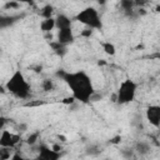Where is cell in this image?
<instances>
[{
  "label": "cell",
  "mask_w": 160,
  "mask_h": 160,
  "mask_svg": "<svg viewBox=\"0 0 160 160\" xmlns=\"http://www.w3.org/2000/svg\"><path fill=\"white\" fill-rule=\"evenodd\" d=\"M56 76L61 78V80H64L68 84V86L72 92V96L75 98V100L80 102L88 104L91 100L92 95L95 94L90 76L82 70L74 71V72L59 70L56 72Z\"/></svg>",
  "instance_id": "cell-1"
},
{
  "label": "cell",
  "mask_w": 160,
  "mask_h": 160,
  "mask_svg": "<svg viewBox=\"0 0 160 160\" xmlns=\"http://www.w3.org/2000/svg\"><path fill=\"white\" fill-rule=\"evenodd\" d=\"M5 89L18 99H28L31 92L30 84L25 79L21 70H15L5 84Z\"/></svg>",
  "instance_id": "cell-2"
},
{
  "label": "cell",
  "mask_w": 160,
  "mask_h": 160,
  "mask_svg": "<svg viewBox=\"0 0 160 160\" xmlns=\"http://www.w3.org/2000/svg\"><path fill=\"white\" fill-rule=\"evenodd\" d=\"M136 90H138V84L131 79H125L124 81H121L119 89L115 92L116 102L120 105L132 102L136 96Z\"/></svg>",
  "instance_id": "cell-3"
},
{
  "label": "cell",
  "mask_w": 160,
  "mask_h": 160,
  "mask_svg": "<svg viewBox=\"0 0 160 160\" xmlns=\"http://www.w3.org/2000/svg\"><path fill=\"white\" fill-rule=\"evenodd\" d=\"M75 19L90 29H101L102 28V21L100 19V15H99L98 10L92 6H88V8L82 9L75 16Z\"/></svg>",
  "instance_id": "cell-4"
},
{
  "label": "cell",
  "mask_w": 160,
  "mask_h": 160,
  "mask_svg": "<svg viewBox=\"0 0 160 160\" xmlns=\"http://www.w3.org/2000/svg\"><path fill=\"white\" fill-rule=\"evenodd\" d=\"M20 141V135L19 134H14L10 130H2L0 134V146H5V148H15Z\"/></svg>",
  "instance_id": "cell-5"
},
{
  "label": "cell",
  "mask_w": 160,
  "mask_h": 160,
  "mask_svg": "<svg viewBox=\"0 0 160 160\" xmlns=\"http://www.w3.org/2000/svg\"><path fill=\"white\" fill-rule=\"evenodd\" d=\"M146 120L155 128L160 126V106L159 105H150L146 109Z\"/></svg>",
  "instance_id": "cell-6"
},
{
  "label": "cell",
  "mask_w": 160,
  "mask_h": 160,
  "mask_svg": "<svg viewBox=\"0 0 160 160\" xmlns=\"http://www.w3.org/2000/svg\"><path fill=\"white\" fill-rule=\"evenodd\" d=\"M39 159H42V160H58L60 158V152L52 150L51 148L41 144L39 145Z\"/></svg>",
  "instance_id": "cell-7"
},
{
  "label": "cell",
  "mask_w": 160,
  "mask_h": 160,
  "mask_svg": "<svg viewBox=\"0 0 160 160\" xmlns=\"http://www.w3.org/2000/svg\"><path fill=\"white\" fill-rule=\"evenodd\" d=\"M75 40V36H74V32L71 30V28H66V29H60L58 31V41L64 44V45H69V44H72Z\"/></svg>",
  "instance_id": "cell-8"
},
{
  "label": "cell",
  "mask_w": 160,
  "mask_h": 160,
  "mask_svg": "<svg viewBox=\"0 0 160 160\" xmlns=\"http://www.w3.org/2000/svg\"><path fill=\"white\" fill-rule=\"evenodd\" d=\"M20 19H21L20 15H0V30L12 26Z\"/></svg>",
  "instance_id": "cell-9"
},
{
  "label": "cell",
  "mask_w": 160,
  "mask_h": 160,
  "mask_svg": "<svg viewBox=\"0 0 160 160\" xmlns=\"http://www.w3.org/2000/svg\"><path fill=\"white\" fill-rule=\"evenodd\" d=\"M120 6L124 10V12L130 16V18H136V10H135V5H134V0H120Z\"/></svg>",
  "instance_id": "cell-10"
},
{
  "label": "cell",
  "mask_w": 160,
  "mask_h": 160,
  "mask_svg": "<svg viewBox=\"0 0 160 160\" xmlns=\"http://www.w3.org/2000/svg\"><path fill=\"white\" fill-rule=\"evenodd\" d=\"M55 28L58 30L60 29H66V28H71V20L69 16H66L65 14H59L55 18Z\"/></svg>",
  "instance_id": "cell-11"
},
{
  "label": "cell",
  "mask_w": 160,
  "mask_h": 160,
  "mask_svg": "<svg viewBox=\"0 0 160 160\" xmlns=\"http://www.w3.org/2000/svg\"><path fill=\"white\" fill-rule=\"evenodd\" d=\"M50 48L52 49V51L58 55V56H60V58H62V56H65L66 55V52H68V49H66V45H64V44H61V42H59L58 40L56 41H50Z\"/></svg>",
  "instance_id": "cell-12"
},
{
  "label": "cell",
  "mask_w": 160,
  "mask_h": 160,
  "mask_svg": "<svg viewBox=\"0 0 160 160\" xmlns=\"http://www.w3.org/2000/svg\"><path fill=\"white\" fill-rule=\"evenodd\" d=\"M55 28V19L54 18H48V19H44L40 24V29L44 31V32H50L52 29Z\"/></svg>",
  "instance_id": "cell-13"
},
{
  "label": "cell",
  "mask_w": 160,
  "mask_h": 160,
  "mask_svg": "<svg viewBox=\"0 0 160 160\" xmlns=\"http://www.w3.org/2000/svg\"><path fill=\"white\" fill-rule=\"evenodd\" d=\"M135 151L138 154H140V155H146L150 151V145L148 142H145V141H139L135 145Z\"/></svg>",
  "instance_id": "cell-14"
},
{
  "label": "cell",
  "mask_w": 160,
  "mask_h": 160,
  "mask_svg": "<svg viewBox=\"0 0 160 160\" xmlns=\"http://www.w3.org/2000/svg\"><path fill=\"white\" fill-rule=\"evenodd\" d=\"M101 46H102V50H104L108 55H110V56L115 55V52H116V48H115L114 44L106 41V42H101Z\"/></svg>",
  "instance_id": "cell-15"
},
{
  "label": "cell",
  "mask_w": 160,
  "mask_h": 160,
  "mask_svg": "<svg viewBox=\"0 0 160 160\" xmlns=\"http://www.w3.org/2000/svg\"><path fill=\"white\" fill-rule=\"evenodd\" d=\"M52 12H54V8H52L50 4H48V5H45V6L41 9L40 15H41L44 19H48V18H52Z\"/></svg>",
  "instance_id": "cell-16"
},
{
  "label": "cell",
  "mask_w": 160,
  "mask_h": 160,
  "mask_svg": "<svg viewBox=\"0 0 160 160\" xmlns=\"http://www.w3.org/2000/svg\"><path fill=\"white\" fill-rule=\"evenodd\" d=\"M41 88H42V90L46 91V92L52 91V90H54V82H52V80H50V79H44L42 82H41Z\"/></svg>",
  "instance_id": "cell-17"
},
{
  "label": "cell",
  "mask_w": 160,
  "mask_h": 160,
  "mask_svg": "<svg viewBox=\"0 0 160 160\" xmlns=\"http://www.w3.org/2000/svg\"><path fill=\"white\" fill-rule=\"evenodd\" d=\"M39 135H40V132L39 131H35V132H31L29 136H28V139H26V144L28 145H35L36 144V141H38V139H39Z\"/></svg>",
  "instance_id": "cell-18"
},
{
  "label": "cell",
  "mask_w": 160,
  "mask_h": 160,
  "mask_svg": "<svg viewBox=\"0 0 160 160\" xmlns=\"http://www.w3.org/2000/svg\"><path fill=\"white\" fill-rule=\"evenodd\" d=\"M20 2H18V1H15V0H8L6 2H5V5H4V9L5 10H9V9H19L20 8Z\"/></svg>",
  "instance_id": "cell-19"
},
{
  "label": "cell",
  "mask_w": 160,
  "mask_h": 160,
  "mask_svg": "<svg viewBox=\"0 0 160 160\" xmlns=\"http://www.w3.org/2000/svg\"><path fill=\"white\" fill-rule=\"evenodd\" d=\"M10 148H5V146H0V159H10Z\"/></svg>",
  "instance_id": "cell-20"
},
{
  "label": "cell",
  "mask_w": 160,
  "mask_h": 160,
  "mask_svg": "<svg viewBox=\"0 0 160 160\" xmlns=\"http://www.w3.org/2000/svg\"><path fill=\"white\" fill-rule=\"evenodd\" d=\"M44 104H45V101H42V100H32V101L26 102L25 106L26 108H35V106H41Z\"/></svg>",
  "instance_id": "cell-21"
},
{
  "label": "cell",
  "mask_w": 160,
  "mask_h": 160,
  "mask_svg": "<svg viewBox=\"0 0 160 160\" xmlns=\"http://www.w3.org/2000/svg\"><path fill=\"white\" fill-rule=\"evenodd\" d=\"M149 2H150V0H134V5L138 8H144Z\"/></svg>",
  "instance_id": "cell-22"
},
{
  "label": "cell",
  "mask_w": 160,
  "mask_h": 160,
  "mask_svg": "<svg viewBox=\"0 0 160 160\" xmlns=\"http://www.w3.org/2000/svg\"><path fill=\"white\" fill-rule=\"evenodd\" d=\"M61 102H62V104H65V105H71V104H74V102H75V98H74V96L64 98V99L61 100Z\"/></svg>",
  "instance_id": "cell-23"
},
{
  "label": "cell",
  "mask_w": 160,
  "mask_h": 160,
  "mask_svg": "<svg viewBox=\"0 0 160 160\" xmlns=\"http://www.w3.org/2000/svg\"><path fill=\"white\" fill-rule=\"evenodd\" d=\"M80 35H81L82 38H90V36L92 35V29H90V28H88V29H85V30H82V31L80 32Z\"/></svg>",
  "instance_id": "cell-24"
},
{
  "label": "cell",
  "mask_w": 160,
  "mask_h": 160,
  "mask_svg": "<svg viewBox=\"0 0 160 160\" xmlns=\"http://www.w3.org/2000/svg\"><path fill=\"white\" fill-rule=\"evenodd\" d=\"M100 151H101V150L96 149L95 146H91V148H89V149H88V154H90V155H98Z\"/></svg>",
  "instance_id": "cell-25"
},
{
  "label": "cell",
  "mask_w": 160,
  "mask_h": 160,
  "mask_svg": "<svg viewBox=\"0 0 160 160\" xmlns=\"http://www.w3.org/2000/svg\"><path fill=\"white\" fill-rule=\"evenodd\" d=\"M120 141H121V135H116L112 139H110V142L111 144H119Z\"/></svg>",
  "instance_id": "cell-26"
},
{
  "label": "cell",
  "mask_w": 160,
  "mask_h": 160,
  "mask_svg": "<svg viewBox=\"0 0 160 160\" xmlns=\"http://www.w3.org/2000/svg\"><path fill=\"white\" fill-rule=\"evenodd\" d=\"M51 149L55 150V151H58V152H60V151L62 150V146H61L60 144H54V145L51 146Z\"/></svg>",
  "instance_id": "cell-27"
},
{
  "label": "cell",
  "mask_w": 160,
  "mask_h": 160,
  "mask_svg": "<svg viewBox=\"0 0 160 160\" xmlns=\"http://www.w3.org/2000/svg\"><path fill=\"white\" fill-rule=\"evenodd\" d=\"M5 124H6V118H4V116H0V130H2V129H4Z\"/></svg>",
  "instance_id": "cell-28"
},
{
  "label": "cell",
  "mask_w": 160,
  "mask_h": 160,
  "mask_svg": "<svg viewBox=\"0 0 160 160\" xmlns=\"http://www.w3.org/2000/svg\"><path fill=\"white\" fill-rule=\"evenodd\" d=\"M122 155L125 156V158H131L132 156V150H122Z\"/></svg>",
  "instance_id": "cell-29"
},
{
  "label": "cell",
  "mask_w": 160,
  "mask_h": 160,
  "mask_svg": "<svg viewBox=\"0 0 160 160\" xmlns=\"http://www.w3.org/2000/svg\"><path fill=\"white\" fill-rule=\"evenodd\" d=\"M32 69H34L35 72H41V69H42V68H41V65H38V66H34Z\"/></svg>",
  "instance_id": "cell-30"
},
{
  "label": "cell",
  "mask_w": 160,
  "mask_h": 160,
  "mask_svg": "<svg viewBox=\"0 0 160 160\" xmlns=\"http://www.w3.org/2000/svg\"><path fill=\"white\" fill-rule=\"evenodd\" d=\"M15 1H18V2H25V4H32V0H15Z\"/></svg>",
  "instance_id": "cell-31"
},
{
  "label": "cell",
  "mask_w": 160,
  "mask_h": 160,
  "mask_svg": "<svg viewBox=\"0 0 160 160\" xmlns=\"http://www.w3.org/2000/svg\"><path fill=\"white\" fill-rule=\"evenodd\" d=\"M58 138H59V140H60V141H66V138H65L64 135H59Z\"/></svg>",
  "instance_id": "cell-32"
},
{
  "label": "cell",
  "mask_w": 160,
  "mask_h": 160,
  "mask_svg": "<svg viewBox=\"0 0 160 160\" xmlns=\"http://www.w3.org/2000/svg\"><path fill=\"white\" fill-rule=\"evenodd\" d=\"M0 54H1V46H0Z\"/></svg>",
  "instance_id": "cell-33"
}]
</instances>
